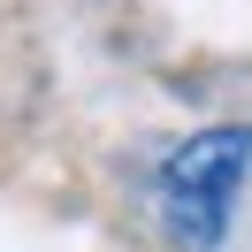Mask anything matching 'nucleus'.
I'll use <instances>...</instances> for the list:
<instances>
[{
	"instance_id": "1",
	"label": "nucleus",
	"mask_w": 252,
	"mask_h": 252,
	"mask_svg": "<svg viewBox=\"0 0 252 252\" xmlns=\"http://www.w3.org/2000/svg\"><path fill=\"white\" fill-rule=\"evenodd\" d=\"M245 168H252V123L199 130L160 160V221L184 252H214L229 237V206H237Z\"/></svg>"
}]
</instances>
